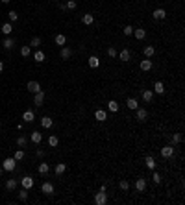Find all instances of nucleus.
<instances>
[{"mask_svg":"<svg viewBox=\"0 0 185 205\" xmlns=\"http://www.w3.org/2000/svg\"><path fill=\"white\" fill-rule=\"evenodd\" d=\"M15 166H17V161H15L13 157H8V159H4V161H2V168H4V170H8V172H13V170H15Z\"/></svg>","mask_w":185,"mask_h":205,"instance_id":"nucleus-1","label":"nucleus"},{"mask_svg":"<svg viewBox=\"0 0 185 205\" xmlns=\"http://www.w3.org/2000/svg\"><path fill=\"white\" fill-rule=\"evenodd\" d=\"M95 203H96V205H105V203H107V194H105V190H98V192L95 194Z\"/></svg>","mask_w":185,"mask_h":205,"instance_id":"nucleus-2","label":"nucleus"},{"mask_svg":"<svg viewBox=\"0 0 185 205\" xmlns=\"http://www.w3.org/2000/svg\"><path fill=\"white\" fill-rule=\"evenodd\" d=\"M161 155H163L165 159H170V157L174 155V146H172V144L163 146V148H161Z\"/></svg>","mask_w":185,"mask_h":205,"instance_id":"nucleus-3","label":"nucleus"},{"mask_svg":"<svg viewBox=\"0 0 185 205\" xmlns=\"http://www.w3.org/2000/svg\"><path fill=\"white\" fill-rule=\"evenodd\" d=\"M41 192H43V194H46V196H52V194H54V185H52L50 181L43 183V187H41Z\"/></svg>","mask_w":185,"mask_h":205,"instance_id":"nucleus-4","label":"nucleus"},{"mask_svg":"<svg viewBox=\"0 0 185 205\" xmlns=\"http://www.w3.org/2000/svg\"><path fill=\"white\" fill-rule=\"evenodd\" d=\"M26 89H28L30 93H34V94L39 93V91H43V89H41V83H37V81H28V83H26Z\"/></svg>","mask_w":185,"mask_h":205,"instance_id":"nucleus-5","label":"nucleus"},{"mask_svg":"<svg viewBox=\"0 0 185 205\" xmlns=\"http://www.w3.org/2000/svg\"><path fill=\"white\" fill-rule=\"evenodd\" d=\"M135 116H137L139 122H144V120L148 118V113H146V109H143V107H137V109H135Z\"/></svg>","mask_w":185,"mask_h":205,"instance_id":"nucleus-6","label":"nucleus"},{"mask_svg":"<svg viewBox=\"0 0 185 205\" xmlns=\"http://www.w3.org/2000/svg\"><path fill=\"white\" fill-rule=\"evenodd\" d=\"M21 185H22V188H32L34 187V178H32V175H24V178L21 179Z\"/></svg>","mask_w":185,"mask_h":205,"instance_id":"nucleus-7","label":"nucleus"},{"mask_svg":"<svg viewBox=\"0 0 185 205\" xmlns=\"http://www.w3.org/2000/svg\"><path fill=\"white\" fill-rule=\"evenodd\" d=\"M22 120L28 122V124H30V122H34V120H35V113H34L32 109H26V111L22 113Z\"/></svg>","mask_w":185,"mask_h":205,"instance_id":"nucleus-8","label":"nucleus"},{"mask_svg":"<svg viewBox=\"0 0 185 205\" xmlns=\"http://www.w3.org/2000/svg\"><path fill=\"white\" fill-rule=\"evenodd\" d=\"M135 188H137V192H144V190H146V179L144 178H137Z\"/></svg>","mask_w":185,"mask_h":205,"instance_id":"nucleus-9","label":"nucleus"},{"mask_svg":"<svg viewBox=\"0 0 185 205\" xmlns=\"http://www.w3.org/2000/svg\"><path fill=\"white\" fill-rule=\"evenodd\" d=\"M43 102H44V93H43V91L35 93V94H34V104H35V107H41Z\"/></svg>","mask_w":185,"mask_h":205,"instance_id":"nucleus-10","label":"nucleus"},{"mask_svg":"<svg viewBox=\"0 0 185 205\" xmlns=\"http://www.w3.org/2000/svg\"><path fill=\"white\" fill-rule=\"evenodd\" d=\"M152 17L156 19V20H163V19L167 17V11H165L163 8H159V9H154V13H152Z\"/></svg>","mask_w":185,"mask_h":205,"instance_id":"nucleus-11","label":"nucleus"},{"mask_svg":"<svg viewBox=\"0 0 185 205\" xmlns=\"http://www.w3.org/2000/svg\"><path fill=\"white\" fill-rule=\"evenodd\" d=\"M133 35H135V39L143 41L146 37V30H144V28H133Z\"/></svg>","mask_w":185,"mask_h":205,"instance_id":"nucleus-12","label":"nucleus"},{"mask_svg":"<svg viewBox=\"0 0 185 205\" xmlns=\"http://www.w3.org/2000/svg\"><path fill=\"white\" fill-rule=\"evenodd\" d=\"M139 67H141V70L148 72V70L152 68V59H150V57H146V59H143L141 63H139Z\"/></svg>","mask_w":185,"mask_h":205,"instance_id":"nucleus-13","label":"nucleus"},{"mask_svg":"<svg viewBox=\"0 0 185 205\" xmlns=\"http://www.w3.org/2000/svg\"><path fill=\"white\" fill-rule=\"evenodd\" d=\"M89 67L91 68H98L100 67V57L98 55H91L89 57Z\"/></svg>","mask_w":185,"mask_h":205,"instance_id":"nucleus-14","label":"nucleus"},{"mask_svg":"<svg viewBox=\"0 0 185 205\" xmlns=\"http://www.w3.org/2000/svg\"><path fill=\"white\" fill-rule=\"evenodd\" d=\"M30 139H32V142H35V144H41V140H43V133H41V131H32Z\"/></svg>","mask_w":185,"mask_h":205,"instance_id":"nucleus-15","label":"nucleus"},{"mask_svg":"<svg viewBox=\"0 0 185 205\" xmlns=\"http://www.w3.org/2000/svg\"><path fill=\"white\" fill-rule=\"evenodd\" d=\"M52 124H54V120L50 118V116H43V118H41V126H43L44 129H50Z\"/></svg>","mask_w":185,"mask_h":205,"instance_id":"nucleus-16","label":"nucleus"},{"mask_svg":"<svg viewBox=\"0 0 185 205\" xmlns=\"http://www.w3.org/2000/svg\"><path fill=\"white\" fill-rule=\"evenodd\" d=\"M95 118H96L98 122H104V120L107 118V115H105L104 109H96V111H95Z\"/></svg>","mask_w":185,"mask_h":205,"instance_id":"nucleus-17","label":"nucleus"},{"mask_svg":"<svg viewBox=\"0 0 185 205\" xmlns=\"http://www.w3.org/2000/svg\"><path fill=\"white\" fill-rule=\"evenodd\" d=\"M117 55L120 57V61H124V63H126V61H130V57H131V54H130V50H128V48H124V50H122L120 54H117Z\"/></svg>","mask_w":185,"mask_h":205,"instance_id":"nucleus-18","label":"nucleus"},{"mask_svg":"<svg viewBox=\"0 0 185 205\" xmlns=\"http://www.w3.org/2000/svg\"><path fill=\"white\" fill-rule=\"evenodd\" d=\"M118 107H120V106H118V102H117V100H109V102H107V109H109L111 113H117Z\"/></svg>","mask_w":185,"mask_h":205,"instance_id":"nucleus-19","label":"nucleus"},{"mask_svg":"<svg viewBox=\"0 0 185 205\" xmlns=\"http://www.w3.org/2000/svg\"><path fill=\"white\" fill-rule=\"evenodd\" d=\"M144 163H146V166H148L150 170L156 168V159H154L152 155H146V157H144Z\"/></svg>","mask_w":185,"mask_h":205,"instance_id":"nucleus-20","label":"nucleus"},{"mask_svg":"<svg viewBox=\"0 0 185 205\" xmlns=\"http://www.w3.org/2000/svg\"><path fill=\"white\" fill-rule=\"evenodd\" d=\"M65 170H67L65 163H57V165H56V168H54V172H56L57 175H63V174H65Z\"/></svg>","mask_w":185,"mask_h":205,"instance_id":"nucleus-21","label":"nucleus"},{"mask_svg":"<svg viewBox=\"0 0 185 205\" xmlns=\"http://www.w3.org/2000/svg\"><path fill=\"white\" fill-rule=\"evenodd\" d=\"M65 43H67V37H65L63 33H57V35H56V45H57V46H65Z\"/></svg>","mask_w":185,"mask_h":205,"instance_id":"nucleus-22","label":"nucleus"},{"mask_svg":"<svg viewBox=\"0 0 185 205\" xmlns=\"http://www.w3.org/2000/svg\"><path fill=\"white\" fill-rule=\"evenodd\" d=\"M82 22H83L85 26H89V24H92V22H95V17H92L91 13H85V15L82 17Z\"/></svg>","mask_w":185,"mask_h":205,"instance_id":"nucleus-23","label":"nucleus"},{"mask_svg":"<svg viewBox=\"0 0 185 205\" xmlns=\"http://www.w3.org/2000/svg\"><path fill=\"white\" fill-rule=\"evenodd\" d=\"M37 170H39V174H43V175H46V174H48V172H50V165H48V163H41Z\"/></svg>","mask_w":185,"mask_h":205,"instance_id":"nucleus-24","label":"nucleus"},{"mask_svg":"<svg viewBox=\"0 0 185 205\" xmlns=\"http://www.w3.org/2000/svg\"><path fill=\"white\" fill-rule=\"evenodd\" d=\"M154 93L163 94V93H165V85H163L161 81H156V83H154Z\"/></svg>","mask_w":185,"mask_h":205,"instance_id":"nucleus-25","label":"nucleus"},{"mask_svg":"<svg viewBox=\"0 0 185 205\" xmlns=\"http://www.w3.org/2000/svg\"><path fill=\"white\" fill-rule=\"evenodd\" d=\"M17 185H19V181L13 179V178L6 181V188H8V190H15V188H17Z\"/></svg>","mask_w":185,"mask_h":205,"instance_id":"nucleus-26","label":"nucleus"},{"mask_svg":"<svg viewBox=\"0 0 185 205\" xmlns=\"http://www.w3.org/2000/svg\"><path fill=\"white\" fill-rule=\"evenodd\" d=\"M2 46H4L6 50H11V48L15 46V41H13L11 37H8V39H4V43H2Z\"/></svg>","mask_w":185,"mask_h":205,"instance_id":"nucleus-27","label":"nucleus"},{"mask_svg":"<svg viewBox=\"0 0 185 205\" xmlns=\"http://www.w3.org/2000/svg\"><path fill=\"white\" fill-rule=\"evenodd\" d=\"M126 106H128V109H133V111H135V109L139 107V102H137L135 98H128V102H126Z\"/></svg>","mask_w":185,"mask_h":205,"instance_id":"nucleus-28","label":"nucleus"},{"mask_svg":"<svg viewBox=\"0 0 185 205\" xmlns=\"http://www.w3.org/2000/svg\"><path fill=\"white\" fill-rule=\"evenodd\" d=\"M11 32H13V26H11V22H6V24H2V33H4V35H11Z\"/></svg>","mask_w":185,"mask_h":205,"instance_id":"nucleus-29","label":"nucleus"},{"mask_svg":"<svg viewBox=\"0 0 185 205\" xmlns=\"http://www.w3.org/2000/svg\"><path fill=\"white\" fill-rule=\"evenodd\" d=\"M70 55H72V50L70 48H67V46L61 48V59H69Z\"/></svg>","mask_w":185,"mask_h":205,"instance_id":"nucleus-30","label":"nucleus"},{"mask_svg":"<svg viewBox=\"0 0 185 205\" xmlns=\"http://www.w3.org/2000/svg\"><path fill=\"white\" fill-rule=\"evenodd\" d=\"M143 54H144V57H152L154 54H156V48H154V46H144V50H143Z\"/></svg>","mask_w":185,"mask_h":205,"instance_id":"nucleus-31","label":"nucleus"},{"mask_svg":"<svg viewBox=\"0 0 185 205\" xmlns=\"http://www.w3.org/2000/svg\"><path fill=\"white\" fill-rule=\"evenodd\" d=\"M118 188L124 190V192H126V190H130V181H128V179H120V181H118Z\"/></svg>","mask_w":185,"mask_h":205,"instance_id":"nucleus-32","label":"nucleus"},{"mask_svg":"<svg viewBox=\"0 0 185 205\" xmlns=\"http://www.w3.org/2000/svg\"><path fill=\"white\" fill-rule=\"evenodd\" d=\"M34 59H35L37 63H43V61H44V52H43V50H37V52L34 54Z\"/></svg>","mask_w":185,"mask_h":205,"instance_id":"nucleus-33","label":"nucleus"},{"mask_svg":"<svg viewBox=\"0 0 185 205\" xmlns=\"http://www.w3.org/2000/svg\"><path fill=\"white\" fill-rule=\"evenodd\" d=\"M141 96H143V100H144V102H152V98H154V93H152V91H148V89H144Z\"/></svg>","mask_w":185,"mask_h":205,"instance_id":"nucleus-34","label":"nucleus"},{"mask_svg":"<svg viewBox=\"0 0 185 205\" xmlns=\"http://www.w3.org/2000/svg\"><path fill=\"white\" fill-rule=\"evenodd\" d=\"M28 144V139L24 137V135H21V137H17V146L19 148H24V146Z\"/></svg>","mask_w":185,"mask_h":205,"instance_id":"nucleus-35","label":"nucleus"},{"mask_svg":"<svg viewBox=\"0 0 185 205\" xmlns=\"http://www.w3.org/2000/svg\"><path fill=\"white\" fill-rule=\"evenodd\" d=\"M24 157H26L24 150H17V152H15V155H13V159H15V161H22Z\"/></svg>","mask_w":185,"mask_h":205,"instance_id":"nucleus-36","label":"nucleus"},{"mask_svg":"<svg viewBox=\"0 0 185 205\" xmlns=\"http://www.w3.org/2000/svg\"><path fill=\"white\" fill-rule=\"evenodd\" d=\"M48 144L52 146V148H56V146L59 144V139H57L56 135H50V137H48Z\"/></svg>","mask_w":185,"mask_h":205,"instance_id":"nucleus-37","label":"nucleus"},{"mask_svg":"<svg viewBox=\"0 0 185 205\" xmlns=\"http://www.w3.org/2000/svg\"><path fill=\"white\" fill-rule=\"evenodd\" d=\"M170 142H172V146L180 144V142H181V135H180V133H174V135L170 137Z\"/></svg>","mask_w":185,"mask_h":205,"instance_id":"nucleus-38","label":"nucleus"},{"mask_svg":"<svg viewBox=\"0 0 185 205\" xmlns=\"http://www.w3.org/2000/svg\"><path fill=\"white\" fill-rule=\"evenodd\" d=\"M30 46H34V48H39V46H41V37H34L32 41H30Z\"/></svg>","mask_w":185,"mask_h":205,"instance_id":"nucleus-39","label":"nucleus"},{"mask_svg":"<svg viewBox=\"0 0 185 205\" xmlns=\"http://www.w3.org/2000/svg\"><path fill=\"white\" fill-rule=\"evenodd\" d=\"M30 54H32V48H30L28 45H24V46L21 48V55H24V57H28Z\"/></svg>","mask_w":185,"mask_h":205,"instance_id":"nucleus-40","label":"nucleus"},{"mask_svg":"<svg viewBox=\"0 0 185 205\" xmlns=\"http://www.w3.org/2000/svg\"><path fill=\"white\" fill-rule=\"evenodd\" d=\"M19 200L21 201H26L28 200V188H22L21 192H19Z\"/></svg>","mask_w":185,"mask_h":205,"instance_id":"nucleus-41","label":"nucleus"},{"mask_svg":"<svg viewBox=\"0 0 185 205\" xmlns=\"http://www.w3.org/2000/svg\"><path fill=\"white\" fill-rule=\"evenodd\" d=\"M65 6H67V9H70V11L78 8V4H76V0H67V4H65Z\"/></svg>","mask_w":185,"mask_h":205,"instance_id":"nucleus-42","label":"nucleus"},{"mask_svg":"<svg viewBox=\"0 0 185 205\" xmlns=\"http://www.w3.org/2000/svg\"><path fill=\"white\" fill-rule=\"evenodd\" d=\"M8 17H9L11 22H15V20L19 19V13H17V11H9V13H8Z\"/></svg>","mask_w":185,"mask_h":205,"instance_id":"nucleus-43","label":"nucleus"},{"mask_svg":"<svg viewBox=\"0 0 185 205\" xmlns=\"http://www.w3.org/2000/svg\"><path fill=\"white\" fill-rule=\"evenodd\" d=\"M152 179H154V183H157V185H159V183H161V174H159V172H154Z\"/></svg>","mask_w":185,"mask_h":205,"instance_id":"nucleus-44","label":"nucleus"},{"mask_svg":"<svg viewBox=\"0 0 185 205\" xmlns=\"http://www.w3.org/2000/svg\"><path fill=\"white\" fill-rule=\"evenodd\" d=\"M107 55H109V57H117V48L109 46V48H107Z\"/></svg>","mask_w":185,"mask_h":205,"instance_id":"nucleus-45","label":"nucleus"},{"mask_svg":"<svg viewBox=\"0 0 185 205\" xmlns=\"http://www.w3.org/2000/svg\"><path fill=\"white\" fill-rule=\"evenodd\" d=\"M122 32H124V35H128V37H130V35L133 33V26H130V24H128V26H126V28H124Z\"/></svg>","mask_w":185,"mask_h":205,"instance_id":"nucleus-46","label":"nucleus"},{"mask_svg":"<svg viewBox=\"0 0 185 205\" xmlns=\"http://www.w3.org/2000/svg\"><path fill=\"white\" fill-rule=\"evenodd\" d=\"M35 153H37V155H39V157H43V155H44V152H43V150H41V148H39V150H37V152H35Z\"/></svg>","mask_w":185,"mask_h":205,"instance_id":"nucleus-47","label":"nucleus"},{"mask_svg":"<svg viewBox=\"0 0 185 205\" xmlns=\"http://www.w3.org/2000/svg\"><path fill=\"white\" fill-rule=\"evenodd\" d=\"M0 2H2V4H9V2H11V0H0Z\"/></svg>","mask_w":185,"mask_h":205,"instance_id":"nucleus-48","label":"nucleus"},{"mask_svg":"<svg viewBox=\"0 0 185 205\" xmlns=\"http://www.w3.org/2000/svg\"><path fill=\"white\" fill-rule=\"evenodd\" d=\"M2 70H4V63H2V61H0V72H2Z\"/></svg>","mask_w":185,"mask_h":205,"instance_id":"nucleus-49","label":"nucleus"},{"mask_svg":"<svg viewBox=\"0 0 185 205\" xmlns=\"http://www.w3.org/2000/svg\"><path fill=\"white\" fill-rule=\"evenodd\" d=\"M2 172H4V168H2V166H0V174H2Z\"/></svg>","mask_w":185,"mask_h":205,"instance_id":"nucleus-50","label":"nucleus"},{"mask_svg":"<svg viewBox=\"0 0 185 205\" xmlns=\"http://www.w3.org/2000/svg\"><path fill=\"white\" fill-rule=\"evenodd\" d=\"M54 2H57V0H54Z\"/></svg>","mask_w":185,"mask_h":205,"instance_id":"nucleus-51","label":"nucleus"}]
</instances>
